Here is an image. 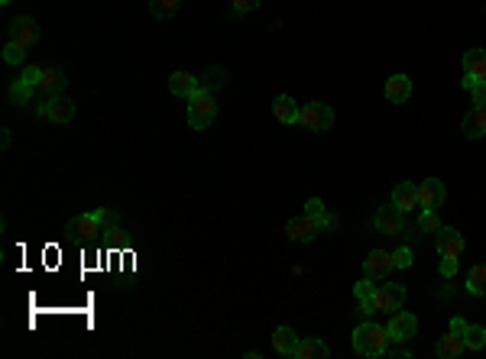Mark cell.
I'll list each match as a JSON object with an SVG mask.
<instances>
[{"mask_svg":"<svg viewBox=\"0 0 486 359\" xmlns=\"http://www.w3.org/2000/svg\"><path fill=\"white\" fill-rule=\"evenodd\" d=\"M389 343H392L389 330H382L380 324H373V320H363V324H357V330H353V349L367 359L386 356Z\"/></svg>","mask_w":486,"mask_h":359,"instance_id":"cell-1","label":"cell"},{"mask_svg":"<svg viewBox=\"0 0 486 359\" xmlns=\"http://www.w3.org/2000/svg\"><path fill=\"white\" fill-rule=\"evenodd\" d=\"M214 116H217V97H214V91L201 88L198 94L188 97V123H191V130H208L214 123Z\"/></svg>","mask_w":486,"mask_h":359,"instance_id":"cell-2","label":"cell"},{"mask_svg":"<svg viewBox=\"0 0 486 359\" xmlns=\"http://www.w3.org/2000/svg\"><path fill=\"white\" fill-rule=\"evenodd\" d=\"M298 123L311 133H321V130H331L334 123V110L328 104H321V101H311V104L302 107V116H298Z\"/></svg>","mask_w":486,"mask_h":359,"instance_id":"cell-3","label":"cell"},{"mask_svg":"<svg viewBox=\"0 0 486 359\" xmlns=\"http://www.w3.org/2000/svg\"><path fill=\"white\" fill-rule=\"evenodd\" d=\"M434 246L441 253V263H457L460 253H464V236L454 227H441V230L434 233Z\"/></svg>","mask_w":486,"mask_h":359,"instance_id":"cell-4","label":"cell"},{"mask_svg":"<svg viewBox=\"0 0 486 359\" xmlns=\"http://www.w3.org/2000/svg\"><path fill=\"white\" fill-rule=\"evenodd\" d=\"M476 81H486V49H480V45L464 52V78H460V85L470 91Z\"/></svg>","mask_w":486,"mask_h":359,"instance_id":"cell-5","label":"cell"},{"mask_svg":"<svg viewBox=\"0 0 486 359\" xmlns=\"http://www.w3.org/2000/svg\"><path fill=\"white\" fill-rule=\"evenodd\" d=\"M373 227H376L382 236H402V233H405V214H402L396 204L380 207L376 217H373Z\"/></svg>","mask_w":486,"mask_h":359,"instance_id":"cell-6","label":"cell"},{"mask_svg":"<svg viewBox=\"0 0 486 359\" xmlns=\"http://www.w3.org/2000/svg\"><path fill=\"white\" fill-rule=\"evenodd\" d=\"M389 337L392 343H409V340L418 334V317L409 314V311H396V314L389 317Z\"/></svg>","mask_w":486,"mask_h":359,"instance_id":"cell-7","label":"cell"},{"mask_svg":"<svg viewBox=\"0 0 486 359\" xmlns=\"http://www.w3.org/2000/svg\"><path fill=\"white\" fill-rule=\"evenodd\" d=\"M418 188V201H422V211H438L447 198V188H444L441 178H425L415 185Z\"/></svg>","mask_w":486,"mask_h":359,"instance_id":"cell-8","label":"cell"},{"mask_svg":"<svg viewBox=\"0 0 486 359\" xmlns=\"http://www.w3.org/2000/svg\"><path fill=\"white\" fill-rule=\"evenodd\" d=\"M286 233L295 240V243H311L318 233H321V223H318L311 214H302V217H292V220H289Z\"/></svg>","mask_w":486,"mask_h":359,"instance_id":"cell-9","label":"cell"},{"mask_svg":"<svg viewBox=\"0 0 486 359\" xmlns=\"http://www.w3.org/2000/svg\"><path fill=\"white\" fill-rule=\"evenodd\" d=\"M402 301H405V285H396V282L380 285V288H376V295H373L376 311H399Z\"/></svg>","mask_w":486,"mask_h":359,"instance_id":"cell-10","label":"cell"},{"mask_svg":"<svg viewBox=\"0 0 486 359\" xmlns=\"http://www.w3.org/2000/svg\"><path fill=\"white\" fill-rule=\"evenodd\" d=\"M10 39L26 45V49H32V45L39 43V26H36V20H32V17H17V20L10 23Z\"/></svg>","mask_w":486,"mask_h":359,"instance_id":"cell-11","label":"cell"},{"mask_svg":"<svg viewBox=\"0 0 486 359\" xmlns=\"http://www.w3.org/2000/svg\"><path fill=\"white\" fill-rule=\"evenodd\" d=\"M101 230H104V227H101V217H97V211L95 214H78V217H72V220H68V233H72V236H78V240H95Z\"/></svg>","mask_w":486,"mask_h":359,"instance_id":"cell-12","label":"cell"},{"mask_svg":"<svg viewBox=\"0 0 486 359\" xmlns=\"http://www.w3.org/2000/svg\"><path fill=\"white\" fill-rule=\"evenodd\" d=\"M392 269H396L392 253H382V249H373V253L363 259V272L370 275V278H386Z\"/></svg>","mask_w":486,"mask_h":359,"instance_id":"cell-13","label":"cell"},{"mask_svg":"<svg viewBox=\"0 0 486 359\" xmlns=\"http://www.w3.org/2000/svg\"><path fill=\"white\" fill-rule=\"evenodd\" d=\"M392 204H396L402 214L422 211V201H418V188H415V185H409V181L396 185V191H392Z\"/></svg>","mask_w":486,"mask_h":359,"instance_id":"cell-14","label":"cell"},{"mask_svg":"<svg viewBox=\"0 0 486 359\" xmlns=\"http://www.w3.org/2000/svg\"><path fill=\"white\" fill-rule=\"evenodd\" d=\"M169 91L175 97H191V94H198L201 91V81L188 72H172L169 74Z\"/></svg>","mask_w":486,"mask_h":359,"instance_id":"cell-15","label":"cell"},{"mask_svg":"<svg viewBox=\"0 0 486 359\" xmlns=\"http://www.w3.org/2000/svg\"><path fill=\"white\" fill-rule=\"evenodd\" d=\"M273 116L279 123H289V127H292V123H298V116H302V107H298L289 94H279L273 101Z\"/></svg>","mask_w":486,"mask_h":359,"instance_id":"cell-16","label":"cell"},{"mask_svg":"<svg viewBox=\"0 0 486 359\" xmlns=\"http://www.w3.org/2000/svg\"><path fill=\"white\" fill-rule=\"evenodd\" d=\"M386 97H389V104H405V101L412 97V81H409V74H392L389 81H386Z\"/></svg>","mask_w":486,"mask_h":359,"instance_id":"cell-17","label":"cell"},{"mask_svg":"<svg viewBox=\"0 0 486 359\" xmlns=\"http://www.w3.org/2000/svg\"><path fill=\"white\" fill-rule=\"evenodd\" d=\"M331 356V347L324 343L321 337H305L298 340V349H295V359H328Z\"/></svg>","mask_w":486,"mask_h":359,"instance_id":"cell-18","label":"cell"},{"mask_svg":"<svg viewBox=\"0 0 486 359\" xmlns=\"http://www.w3.org/2000/svg\"><path fill=\"white\" fill-rule=\"evenodd\" d=\"M464 133H467L470 139L486 136V107L474 104L470 110H467V116H464Z\"/></svg>","mask_w":486,"mask_h":359,"instance_id":"cell-19","label":"cell"},{"mask_svg":"<svg viewBox=\"0 0 486 359\" xmlns=\"http://www.w3.org/2000/svg\"><path fill=\"white\" fill-rule=\"evenodd\" d=\"M298 340H302V337H295V330H292V327H279L273 334V349L279 353V356H295Z\"/></svg>","mask_w":486,"mask_h":359,"instance_id":"cell-20","label":"cell"},{"mask_svg":"<svg viewBox=\"0 0 486 359\" xmlns=\"http://www.w3.org/2000/svg\"><path fill=\"white\" fill-rule=\"evenodd\" d=\"M49 120H52V123H72V120H75V104L68 101V97H62V94L49 97Z\"/></svg>","mask_w":486,"mask_h":359,"instance_id":"cell-21","label":"cell"},{"mask_svg":"<svg viewBox=\"0 0 486 359\" xmlns=\"http://www.w3.org/2000/svg\"><path fill=\"white\" fill-rule=\"evenodd\" d=\"M434 353L441 359H454L464 353V337H457V334H447V337L438 340V347H434Z\"/></svg>","mask_w":486,"mask_h":359,"instance_id":"cell-22","label":"cell"},{"mask_svg":"<svg viewBox=\"0 0 486 359\" xmlns=\"http://www.w3.org/2000/svg\"><path fill=\"white\" fill-rule=\"evenodd\" d=\"M65 81H68V78H65L62 68H43L39 88H43V91H49V94H59V91L65 88Z\"/></svg>","mask_w":486,"mask_h":359,"instance_id":"cell-23","label":"cell"},{"mask_svg":"<svg viewBox=\"0 0 486 359\" xmlns=\"http://www.w3.org/2000/svg\"><path fill=\"white\" fill-rule=\"evenodd\" d=\"M467 291L476 298H486V265H474L470 272H467Z\"/></svg>","mask_w":486,"mask_h":359,"instance_id":"cell-24","label":"cell"},{"mask_svg":"<svg viewBox=\"0 0 486 359\" xmlns=\"http://www.w3.org/2000/svg\"><path fill=\"white\" fill-rule=\"evenodd\" d=\"M483 347H486V327H480V324L467 327L464 330V349H470V353H480Z\"/></svg>","mask_w":486,"mask_h":359,"instance_id":"cell-25","label":"cell"},{"mask_svg":"<svg viewBox=\"0 0 486 359\" xmlns=\"http://www.w3.org/2000/svg\"><path fill=\"white\" fill-rule=\"evenodd\" d=\"M179 3L182 0H149V13H153L156 20H169V17H175Z\"/></svg>","mask_w":486,"mask_h":359,"instance_id":"cell-26","label":"cell"},{"mask_svg":"<svg viewBox=\"0 0 486 359\" xmlns=\"http://www.w3.org/2000/svg\"><path fill=\"white\" fill-rule=\"evenodd\" d=\"M32 91H36V88L32 85H26V81H13L10 85V104H17V107H23V104H30L32 101Z\"/></svg>","mask_w":486,"mask_h":359,"instance_id":"cell-27","label":"cell"},{"mask_svg":"<svg viewBox=\"0 0 486 359\" xmlns=\"http://www.w3.org/2000/svg\"><path fill=\"white\" fill-rule=\"evenodd\" d=\"M23 59H26V45L13 43V39L3 45V62H7V65H20Z\"/></svg>","mask_w":486,"mask_h":359,"instance_id":"cell-28","label":"cell"},{"mask_svg":"<svg viewBox=\"0 0 486 359\" xmlns=\"http://www.w3.org/2000/svg\"><path fill=\"white\" fill-rule=\"evenodd\" d=\"M97 217H101V227H104L107 233H120V230H117V223H120V214H117L114 207H97Z\"/></svg>","mask_w":486,"mask_h":359,"instance_id":"cell-29","label":"cell"},{"mask_svg":"<svg viewBox=\"0 0 486 359\" xmlns=\"http://www.w3.org/2000/svg\"><path fill=\"white\" fill-rule=\"evenodd\" d=\"M376 282H373L370 275H367V278H363V282H357V285H353V295H357V301H373V295H376Z\"/></svg>","mask_w":486,"mask_h":359,"instance_id":"cell-30","label":"cell"},{"mask_svg":"<svg viewBox=\"0 0 486 359\" xmlns=\"http://www.w3.org/2000/svg\"><path fill=\"white\" fill-rule=\"evenodd\" d=\"M418 227H422V233H438L444 223L438 220V211H422V217H418Z\"/></svg>","mask_w":486,"mask_h":359,"instance_id":"cell-31","label":"cell"},{"mask_svg":"<svg viewBox=\"0 0 486 359\" xmlns=\"http://www.w3.org/2000/svg\"><path fill=\"white\" fill-rule=\"evenodd\" d=\"M392 263H396V269H409V265L415 263V259H412V249H409V246L396 249V253H392Z\"/></svg>","mask_w":486,"mask_h":359,"instance_id":"cell-32","label":"cell"},{"mask_svg":"<svg viewBox=\"0 0 486 359\" xmlns=\"http://www.w3.org/2000/svg\"><path fill=\"white\" fill-rule=\"evenodd\" d=\"M224 81H227V74H224L221 68H214V72L208 74V81H201V88H208V91H217Z\"/></svg>","mask_w":486,"mask_h":359,"instance_id":"cell-33","label":"cell"},{"mask_svg":"<svg viewBox=\"0 0 486 359\" xmlns=\"http://www.w3.org/2000/svg\"><path fill=\"white\" fill-rule=\"evenodd\" d=\"M231 7H233V13H237V17H243V13L256 10V7H260V0H233Z\"/></svg>","mask_w":486,"mask_h":359,"instance_id":"cell-34","label":"cell"},{"mask_svg":"<svg viewBox=\"0 0 486 359\" xmlns=\"http://www.w3.org/2000/svg\"><path fill=\"white\" fill-rule=\"evenodd\" d=\"M470 101L480 107H486V81H476L474 88H470Z\"/></svg>","mask_w":486,"mask_h":359,"instance_id":"cell-35","label":"cell"},{"mask_svg":"<svg viewBox=\"0 0 486 359\" xmlns=\"http://www.w3.org/2000/svg\"><path fill=\"white\" fill-rule=\"evenodd\" d=\"M305 214H311V217H315V220H321V217H324V204H321V198H311V201L305 204Z\"/></svg>","mask_w":486,"mask_h":359,"instance_id":"cell-36","label":"cell"},{"mask_svg":"<svg viewBox=\"0 0 486 359\" xmlns=\"http://www.w3.org/2000/svg\"><path fill=\"white\" fill-rule=\"evenodd\" d=\"M39 78H43V68H23V81H26V85H32V88H39Z\"/></svg>","mask_w":486,"mask_h":359,"instance_id":"cell-37","label":"cell"},{"mask_svg":"<svg viewBox=\"0 0 486 359\" xmlns=\"http://www.w3.org/2000/svg\"><path fill=\"white\" fill-rule=\"evenodd\" d=\"M467 327H470V324H467L464 317H454V320H451V334H457V337H464Z\"/></svg>","mask_w":486,"mask_h":359,"instance_id":"cell-38","label":"cell"},{"mask_svg":"<svg viewBox=\"0 0 486 359\" xmlns=\"http://www.w3.org/2000/svg\"><path fill=\"white\" fill-rule=\"evenodd\" d=\"M373 314H376V305H373V301H360V317H363V320H370Z\"/></svg>","mask_w":486,"mask_h":359,"instance_id":"cell-39","label":"cell"},{"mask_svg":"<svg viewBox=\"0 0 486 359\" xmlns=\"http://www.w3.org/2000/svg\"><path fill=\"white\" fill-rule=\"evenodd\" d=\"M386 356H396V359H405V356H409V349L402 347V343H399V347H392V343H389V349H386Z\"/></svg>","mask_w":486,"mask_h":359,"instance_id":"cell-40","label":"cell"},{"mask_svg":"<svg viewBox=\"0 0 486 359\" xmlns=\"http://www.w3.org/2000/svg\"><path fill=\"white\" fill-rule=\"evenodd\" d=\"M0 3H10V0H0Z\"/></svg>","mask_w":486,"mask_h":359,"instance_id":"cell-41","label":"cell"}]
</instances>
